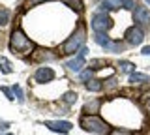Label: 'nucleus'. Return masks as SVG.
<instances>
[{
  "label": "nucleus",
  "mask_w": 150,
  "mask_h": 135,
  "mask_svg": "<svg viewBox=\"0 0 150 135\" xmlns=\"http://www.w3.org/2000/svg\"><path fill=\"white\" fill-rule=\"evenodd\" d=\"M86 88L90 92H100V90H103V85H101V81H98V79H90V81L86 83Z\"/></svg>",
  "instance_id": "nucleus-15"
},
{
  "label": "nucleus",
  "mask_w": 150,
  "mask_h": 135,
  "mask_svg": "<svg viewBox=\"0 0 150 135\" xmlns=\"http://www.w3.org/2000/svg\"><path fill=\"white\" fill-rule=\"evenodd\" d=\"M120 6H122V0H103V2H101V10H103V11L118 10Z\"/></svg>",
  "instance_id": "nucleus-12"
},
{
  "label": "nucleus",
  "mask_w": 150,
  "mask_h": 135,
  "mask_svg": "<svg viewBox=\"0 0 150 135\" xmlns=\"http://www.w3.org/2000/svg\"><path fill=\"white\" fill-rule=\"evenodd\" d=\"M32 58L38 60V62H40V60H54V58H56V54H54V53H51V51H36Z\"/></svg>",
  "instance_id": "nucleus-13"
},
{
  "label": "nucleus",
  "mask_w": 150,
  "mask_h": 135,
  "mask_svg": "<svg viewBox=\"0 0 150 135\" xmlns=\"http://www.w3.org/2000/svg\"><path fill=\"white\" fill-rule=\"evenodd\" d=\"M124 38L128 40V43H131V45H141L143 40H144V34H143V30H141L139 26H129V28L126 30Z\"/></svg>",
  "instance_id": "nucleus-6"
},
{
  "label": "nucleus",
  "mask_w": 150,
  "mask_h": 135,
  "mask_svg": "<svg viewBox=\"0 0 150 135\" xmlns=\"http://www.w3.org/2000/svg\"><path fill=\"white\" fill-rule=\"evenodd\" d=\"M124 47H126V45L122 43V41H112V40H109V43L105 45V49L109 51V53H122Z\"/></svg>",
  "instance_id": "nucleus-14"
},
{
  "label": "nucleus",
  "mask_w": 150,
  "mask_h": 135,
  "mask_svg": "<svg viewBox=\"0 0 150 135\" xmlns=\"http://www.w3.org/2000/svg\"><path fill=\"white\" fill-rule=\"evenodd\" d=\"M143 54H150V45H148V47H144V49H143Z\"/></svg>",
  "instance_id": "nucleus-31"
},
{
  "label": "nucleus",
  "mask_w": 150,
  "mask_h": 135,
  "mask_svg": "<svg viewBox=\"0 0 150 135\" xmlns=\"http://www.w3.org/2000/svg\"><path fill=\"white\" fill-rule=\"evenodd\" d=\"M109 135H133V133L128 131V129H122V128H115V129H111Z\"/></svg>",
  "instance_id": "nucleus-23"
},
{
  "label": "nucleus",
  "mask_w": 150,
  "mask_h": 135,
  "mask_svg": "<svg viewBox=\"0 0 150 135\" xmlns=\"http://www.w3.org/2000/svg\"><path fill=\"white\" fill-rule=\"evenodd\" d=\"M34 79H36V83H49V81H53V79H54V71L51 68H47V66L38 68Z\"/></svg>",
  "instance_id": "nucleus-8"
},
{
  "label": "nucleus",
  "mask_w": 150,
  "mask_h": 135,
  "mask_svg": "<svg viewBox=\"0 0 150 135\" xmlns=\"http://www.w3.org/2000/svg\"><path fill=\"white\" fill-rule=\"evenodd\" d=\"M116 86H118V85H116V79L111 77L109 81H107V88H111V90H112V88H116Z\"/></svg>",
  "instance_id": "nucleus-29"
},
{
  "label": "nucleus",
  "mask_w": 150,
  "mask_h": 135,
  "mask_svg": "<svg viewBox=\"0 0 150 135\" xmlns=\"http://www.w3.org/2000/svg\"><path fill=\"white\" fill-rule=\"evenodd\" d=\"M40 2H49V0H32V4H40Z\"/></svg>",
  "instance_id": "nucleus-32"
},
{
  "label": "nucleus",
  "mask_w": 150,
  "mask_h": 135,
  "mask_svg": "<svg viewBox=\"0 0 150 135\" xmlns=\"http://www.w3.org/2000/svg\"><path fill=\"white\" fill-rule=\"evenodd\" d=\"M83 66H84V57H81V54H77L75 58H71V60L66 62V68L71 69V71H79Z\"/></svg>",
  "instance_id": "nucleus-9"
},
{
  "label": "nucleus",
  "mask_w": 150,
  "mask_h": 135,
  "mask_svg": "<svg viewBox=\"0 0 150 135\" xmlns=\"http://www.w3.org/2000/svg\"><path fill=\"white\" fill-rule=\"evenodd\" d=\"M6 135H13V133H6Z\"/></svg>",
  "instance_id": "nucleus-34"
},
{
  "label": "nucleus",
  "mask_w": 150,
  "mask_h": 135,
  "mask_svg": "<svg viewBox=\"0 0 150 135\" xmlns=\"http://www.w3.org/2000/svg\"><path fill=\"white\" fill-rule=\"evenodd\" d=\"M96 66H105V62H103V60H90V68L92 69H98Z\"/></svg>",
  "instance_id": "nucleus-27"
},
{
  "label": "nucleus",
  "mask_w": 150,
  "mask_h": 135,
  "mask_svg": "<svg viewBox=\"0 0 150 135\" xmlns=\"http://www.w3.org/2000/svg\"><path fill=\"white\" fill-rule=\"evenodd\" d=\"M81 128L90 133H105L107 122L98 118L96 115H84V116H81Z\"/></svg>",
  "instance_id": "nucleus-3"
},
{
  "label": "nucleus",
  "mask_w": 150,
  "mask_h": 135,
  "mask_svg": "<svg viewBox=\"0 0 150 135\" xmlns=\"http://www.w3.org/2000/svg\"><path fill=\"white\" fill-rule=\"evenodd\" d=\"M120 69L124 73H135V64H131V62H128V60H120Z\"/></svg>",
  "instance_id": "nucleus-16"
},
{
  "label": "nucleus",
  "mask_w": 150,
  "mask_h": 135,
  "mask_svg": "<svg viewBox=\"0 0 150 135\" xmlns=\"http://www.w3.org/2000/svg\"><path fill=\"white\" fill-rule=\"evenodd\" d=\"M133 21L137 23V25H141V26L150 25V11H148V8H144L143 4H135V8H133Z\"/></svg>",
  "instance_id": "nucleus-5"
},
{
  "label": "nucleus",
  "mask_w": 150,
  "mask_h": 135,
  "mask_svg": "<svg viewBox=\"0 0 150 135\" xmlns=\"http://www.w3.org/2000/svg\"><path fill=\"white\" fill-rule=\"evenodd\" d=\"M8 23H9V11L0 10V25H8Z\"/></svg>",
  "instance_id": "nucleus-22"
},
{
  "label": "nucleus",
  "mask_w": 150,
  "mask_h": 135,
  "mask_svg": "<svg viewBox=\"0 0 150 135\" xmlns=\"http://www.w3.org/2000/svg\"><path fill=\"white\" fill-rule=\"evenodd\" d=\"M43 124H45V128L53 129V131H58V133H68L73 128L71 122H66V120H47Z\"/></svg>",
  "instance_id": "nucleus-7"
},
{
  "label": "nucleus",
  "mask_w": 150,
  "mask_h": 135,
  "mask_svg": "<svg viewBox=\"0 0 150 135\" xmlns=\"http://www.w3.org/2000/svg\"><path fill=\"white\" fill-rule=\"evenodd\" d=\"M11 90H13V96L17 98V101H19V103H23V101H25V96H23V90H21V86H19V85H13V88H11Z\"/></svg>",
  "instance_id": "nucleus-20"
},
{
  "label": "nucleus",
  "mask_w": 150,
  "mask_h": 135,
  "mask_svg": "<svg viewBox=\"0 0 150 135\" xmlns=\"http://www.w3.org/2000/svg\"><path fill=\"white\" fill-rule=\"evenodd\" d=\"M9 49L13 53H19V54H26L34 49V43L26 38V34L23 32L21 28H15L11 32V38H9Z\"/></svg>",
  "instance_id": "nucleus-1"
},
{
  "label": "nucleus",
  "mask_w": 150,
  "mask_h": 135,
  "mask_svg": "<svg viewBox=\"0 0 150 135\" xmlns=\"http://www.w3.org/2000/svg\"><path fill=\"white\" fill-rule=\"evenodd\" d=\"M94 40H96V43H98V45L105 47V45L109 43V40H111V38H107L105 34H96V36H94Z\"/></svg>",
  "instance_id": "nucleus-19"
},
{
  "label": "nucleus",
  "mask_w": 150,
  "mask_h": 135,
  "mask_svg": "<svg viewBox=\"0 0 150 135\" xmlns=\"http://www.w3.org/2000/svg\"><path fill=\"white\" fill-rule=\"evenodd\" d=\"M64 4H68V8H73V10H77V11H83L84 10V6H83L81 0H64Z\"/></svg>",
  "instance_id": "nucleus-18"
},
{
  "label": "nucleus",
  "mask_w": 150,
  "mask_h": 135,
  "mask_svg": "<svg viewBox=\"0 0 150 135\" xmlns=\"http://www.w3.org/2000/svg\"><path fill=\"white\" fill-rule=\"evenodd\" d=\"M100 107H101V101L100 100H92V101H86L84 103V109H83V113H88V115H94V113H98L100 111Z\"/></svg>",
  "instance_id": "nucleus-11"
},
{
  "label": "nucleus",
  "mask_w": 150,
  "mask_h": 135,
  "mask_svg": "<svg viewBox=\"0 0 150 135\" xmlns=\"http://www.w3.org/2000/svg\"><path fill=\"white\" fill-rule=\"evenodd\" d=\"M129 83L131 85H146V83H150V77L144 75V73H131L129 75Z\"/></svg>",
  "instance_id": "nucleus-10"
},
{
  "label": "nucleus",
  "mask_w": 150,
  "mask_h": 135,
  "mask_svg": "<svg viewBox=\"0 0 150 135\" xmlns=\"http://www.w3.org/2000/svg\"><path fill=\"white\" fill-rule=\"evenodd\" d=\"M0 71L6 73V75H9V73L13 71V68H11V64H9L8 58H0Z\"/></svg>",
  "instance_id": "nucleus-17"
},
{
  "label": "nucleus",
  "mask_w": 150,
  "mask_h": 135,
  "mask_svg": "<svg viewBox=\"0 0 150 135\" xmlns=\"http://www.w3.org/2000/svg\"><path fill=\"white\" fill-rule=\"evenodd\" d=\"M0 90H2L4 94H6V98H8V100H15V98H13V90H9L8 86H0Z\"/></svg>",
  "instance_id": "nucleus-25"
},
{
  "label": "nucleus",
  "mask_w": 150,
  "mask_h": 135,
  "mask_svg": "<svg viewBox=\"0 0 150 135\" xmlns=\"http://www.w3.org/2000/svg\"><path fill=\"white\" fill-rule=\"evenodd\" d=\"M8 128H9L8 122H0V131H4V129H8Z\"/></svg>",
  "instance_id": "nucleus-30"
},
{
  "label": "nucleus",
  "mask_w": 150,
  "mask_h": 135,
  "mask_svg": "<svg viewBox=\"0 0 150 135\" xmlns=\"http://www.w3.org/2000/svg\"><path fill=\"white\" fill-rule=\"evenodd\" d=\"M122 6H124L126 10H133V8H135V2H133V0H122Z\"/></svg>",
  "instance_id": "nucleus-26"
},
{
  "label": "nucleus",
  "mask_w": 150,
  "mask_h": 135,
  "mask_svg": "<svg viewBox=\"0 0 150 135\" xmlns=\"http://www.w3.org/2000/svg\"><path fill=\"white\" fill-rule=\"evenodd\" d=\"M90 77H92V69H86V71L81 73V79H83V81H90Z\"/></svg>",
  "instance_id": "nucleus-28"
},
{
  "label": "nucleus",
  "mask_w": 150,
  "mask_h": 135,
  "mask_svg": "<svg viewBox=\"0 0 150 135\" xmlns=\"http://www.w3.org/2000/svg\"><path fill=\"white\" fill-rule=\"evenodd\" d=\"M77 94H75V92H66V94H64V101H66V103H68V105H71V103H75V101H77Z\"/></svg>",
  "instance_id": "nucleus-21"
},
{
  "label": "nucleus",
  "mask_w": 150,
  "mask_h": 135,
  "mask_svg": "<svg viewBox=\"0 0 150 135\" xmlns=\"http://www.w3.org/2000/svg\"><path fill=\"white\" fill-rule=\"evenodd\" d=\"M146 4H150V0H146Z\"/></svg>",
  "instance_id": "nucleus-33"
},
{
  "label": "nucleus",
  "mask_w": 150,
  "mask_h": 135,
  "mask_svg": "<svg viewBox=\"0 0 150 135\" xmlns=\"http://www.w3.org/2000/svg\"><path fill=\"white\" fill-rule=\"evenodd\" d=\"M84 38H86V32H84L83 26H79V28L69 36V40L62 45V54H75L77 51H81L83 43H84Z\"/></svg>",
  "instance_id": "nucleus-2"
},
{
  "label": "nucleus",
  "mask_w": 150,
  "mask_h": 135,
  "mask_svg": "<svg viewBox=\"0 0 150 135\" xmlns=\"http://www.w3.org/2000/svg\"><path fill=\"white\" fill-rule=\"evenodd\" d=\"M143 105H144V111H146V115L150 116V96H146V94L143 96Z\"/></svg>",
  "instance_id": "nucleus-24"
},
{
  "label": "nucleus",
  "mask_w": 150,
  "mask_h": 135,
  "mask_svg": "<svg viewBox=\"0 0 150 135\" xmlns=\"http://www.w3.org/2000/svg\"><path fill=\"white\" fill-rule=\"evenodd\" d=\"M111 26H112V21L105 11H100L92 17V28H94L96 34H105Z\"/></svg>",
  "instance_id": "nucleus-4"
}]
</instances>
